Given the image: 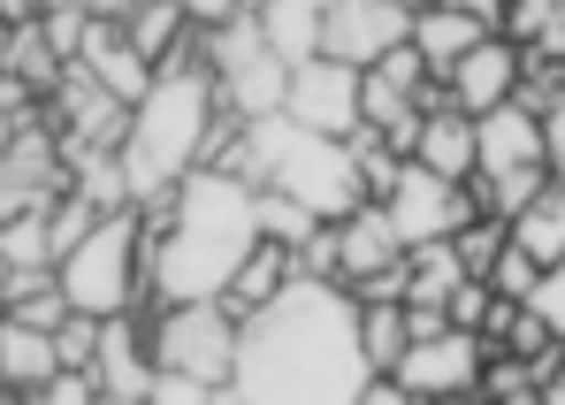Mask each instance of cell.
<instances>
[{
	"label": "cell",
	"instance_id": "4fadbf2b",
	"mask_svg": "<svg viewBox=\"0 0 565 405\" xmlns=\"http://www.w3.org/2000/svg\"><path fill=\"white\" fill-rule=\"evenodd\" d=\"M489 31H497V23H481V15L459 8V0H420V15H413V46L428 54V70H436V77H451V70L467 62Z\"/></svg>",
	"mask_w": 565,
	"mask_h": 405
},
{
	"label": "cell",
	"instance_id": "e575fe53",
	"mask_svg": "<svg viewBox=\"0 0 565 405\" xmlns=\"http://www.w3.org/2000/svg\"><path fill=\"white\" fill-rule=\"evenodd\" d=\"M459 8H473V15L497 23V31H504V15H512V0H459Z\"/></svg>",
	"mask_w": 565,
	"mask_h": 405
},
{
	"label": "cell",
	"instance_id": "d6a6232c",
	"mask_svg": "<svg viewBox=\"0 0 565 405\" xmlns=\"http://www.w3.org/2000/svg\"><path fill=\"white\" fill-rule=\"evenodd\" d=\"M184 15L199 23V31H222L230 15H245V0H184Z\"/></svg>",
	"mask_w": 565,
	"mask_h": 405
},
{
	"label": "cell",
	"instance_id": "f1b7e54d",
	"mask_svg": "<svg viewBox=\"0 0 565 405\" xmlns=\"http://www.w3.org/2000/svg\"><path fill=\"white\" fill-rule=\"evenodd\" d=\"M290 260H298V276H329V284H344V237H337V222H321L306 245H290Z\"/></svg>",
	"mask_w": 565,
	"mask_h": 405
},
{
	"label": "cell",
	"instance_id": "8992f818",
	"mask_svg": "<svg viewBox=\"0 0 565 405\" xmlns=\"http://www.w3.org/2000/svg\"><path fill=\"white\" fill-rule=\"evenodd\" d=\"M153 329V367H184L230 391V367H237V313L230 299H177L146 313Z\"/></svg>",
	"mask_w": 565,
	"mask_h": 405
},
{
	"label": "cell",
	"instance_id": "277c9868",
	"mask_svg": "<svg viewBox=\"0 0 565 405\" xmlns=\"http://www.w3.org/2000/svg\"><path fill=\"white\" fill-rule=\"evenodd\" d=\"M62 291L77 313H146V206H107L62 253Z\"/></svg>",
	"mask_w": 565,
	"mask_h": 405
},
{
	"label": "cell",
	"instance_id": "f546056e",
	"mask_svg": "<svg viewBox=\"0 0 565 405\" xmlns=\"http://www.w3.org/2000/svg\"><path fill=\"white\" fill-rule=\"evenodd\" d=\"M54 344H62V367H93L99 360V313H77L70 306V321L54 329Z\"/></svg>",
	"mask_w": 565,
	"mask_h": 405
},
{
	"label": "cell",
	"instance_id": "484cf974",
	"mask_svg": "<svg viewBox=\"0 0 565 405\" xmlns=\"http://www.w3.org/2000/svg\"><path fill=\"white\" fill-rule=\"evenodd\" d=\"M260 230H268L276 245H306V237L321 230V214H313V206H298L290 192H260Z\"/></svg>",
	"mask_w": 565,
	"mask_h": 405
},
{
	"label": "cell",
	"instance_id": "5bb4252c",
	"mask_svg": "<svg viewBox=\"0 0 565 405\" xmlns=\"http://www.w3.org/2000/svg\"><path fill=\"white\" fill-rule=\"evenodd\" d=\"M77 62L93 70L115 100H130V107L146 100V93H153V77H161V70L130 46V31H122V23H99V15H93V31H85V54H77Z\"/></svg>",
	"mask_w": 565,
	"mask_h": 405
},
{
	"label": "cell",
	"instance_id": "2e32d148",
	"mask_svg": "<svg viewBox=\"0 0 565 405\" xmlns=\"http://www.w3.org/2000/svg\"><path fill=\"white\" fill-rule=\"evenodd\" d=\"M413 161H428L436 177H459L467 184L473 169H481V122H473L459 100L428 107V122H420V146H413Z\"/></svg>",
	"mask_w": 565,
	"mask_h": 405
},
{
	"label": "cell",
	"instance_id": "83f0119b",
	"mask_svg": "<svg viewBox=\"0 0 565 405\" xmlns=\"http://www.w3.org/2000/svg\"><path fill=\"white\" fill-rule=\"evenodd\" d=\"M214 398H230V391L206 375H184V367H153V391H146V405H214Z\"/></svg>",
	"mask_w": 565,
	"mask_h": 405
},
{
	"label": "cell",
	"instance_id": "9a60e30c",
	"mask_svg": "<svg viewBox=\"0 0 565 405\" xmlns=\"http://www.w3.org/2000/svg\"><path fill=\"white\" fill-rule=\"evenodd\" d=\"M337 237H344V284H352V291H360L367 276H382V268L405 260V237H397V222H390V206H382V200L352 206V214L337 222Z\"/></svg>",
	"mask_w": 565,
	"mask_h": 405
},
{
	"label": "cell",
	"instance_id": "5b68a950",
	"mask_svg": "<svg viewBox=\"0 0 565 405\" xmlns=\"http://www.w3.org/2000/svg\"><path fill=\"white\" fill-rule=\"evenodd\" d=\"M206 70H214L222 100L253 122V115H276V107L290 100V70H298V62L282 54L276 39L260 31V15L245 8V15H230L222 31H206Z\"/></svg>",
	"mask_w": 565,
	"mask_h": 405
},
{
	"label": "cell",
	"instance_id": "44dd1931",
	"mask_svg": "<svg viewBox=\"0 0 565 405\" xmlns=\"http://www.w3.org/2000/svg\"><path fill=\"white\" fill-rule=\"evenodd\" d=\"M290 276H298L290 245H276V237H260V245H253V260L237 268V284H230L222 299H230V313H253V306H268V299H276V291L290 284Z\"/></svg>",
	"mask_w": 565,
	"mask_h": 405
},
{
	"label": "cell",
	"instance_id": "4316f807",
	"mask_svg": "<svg viewBox=\"0 0 565 405\" xmlns=\"http://www.w3.org/2000/svg\"><path fill=\"white\" fill-rule=\"evenodd\" d=\"M489 284H497V291H504V299H535V284H543V260H535V253H527V245H520V237H512V245H504V253H497V268H489Z\"/></svg>",
	"mask_w": 565,
	"mask_h": 405
},
{
	"label": "cell",
	"instance_id": "ac0fdd59",
	"mask_svg": "<svg viewBox=\"0 0 565 405\" xmlns=\"http://www.w3.org/2000/svg\"><path fill=\"white\" fill-rule=\"evenodd\" d=\"M54 367H62V344H54V329L0 313V375L15 383V398H31V391H39Z\"/></svg>",
	"mask_w": 565,
	"mask_h": 405
},
{
	"label": "cell",
	"instance_id": "74e56055",
	"mask_svg": "<svg viewBox=\"0 0 565 405\" xmlns=\"http://www.w3.org/2000/svg\"><path fill=\"white\" fill-rule=\"evenodd\" d=\"M0 313H8V306H0Z\"/></svg>",
	"mask_w": 565,
	"mask_h": 405
},
{
	"label": "cell",
	"instance_id": "6da1fadb",
	"mask_svg": "<svg viewBox=\"0 0 565 405\" xmlns=\"http://www.w3.org/2000/svg\"><path fill=\"white\" fill-rule=\"evenodd\" d=\"M375 360L360 344V291L290 276L268 306L237 313L230 405H360Z\"/></svg>",
	"mask_w": 565,
	"mask_h": 405
},
{
	"label": "cell",
	"instance_id": "e0dca14e",
	"mask_svg": "<svg viewBox=\"0 0 565 405\" xmlns=\"http://www.w3.org/2000/svg\"><path fill=\"white\" fill-rule=\"evenodd\" d=\"M481 122V169H527V161H551V146H543V115L527 100H504L489 107V115H473Z\"/></svg>",
	"mask_w": 565,
	"mask_h": 405
},
{
	"label": "cell",
	"instance_id": "1f68e13d",
	"mask_svg": "<svg viewBox=\"0 0 565 405\" xmlns=\"http://www.w3.org/2000/svg\"><path fill=\"white\" fill-rule=\"evenodd\" d=\"M535 313H543V321H551V329H558L565 337V260H551V268H543V284H535Z\"/></svg>",
	"mask_w": 565,
	"mask_h": 405
},
{
	"label": "cell",
	"instance_id": "603a6c76",
	"mask_svg": "<svg viewBox=\"0 0 565 405\" xmlns=\"http://www.w3.org/2000/svg\"><path fill=\"white\" fill-rule=\"evenodd\" d=\"M543 184H551V161H527V169H473V177H467L473 206H481V214H504V222L535 200Z\"/></svg>",
	"mask_w": 565,
	"mask_h": 405
},
{
	"label": "cell",
	"instance_id": "52a82bcc",
	"mask_svg": "<svg viewBox=\"0 0 565 405\" xmlns=\"http://www.w3.org/2000/svg\"><path fill=\"white\" fill-rule=\"evenodd\" d=\"M382 206H390V222H397L405 253H413V245H428V237H459L473 214H481L467 184H459V177H436L428 161H405V169H397V192H390Z\"/></svg>",
	"mask_w": 565,
	"mask_h": 405
},
{
	"label": "cell",
	"instance_id": "836d02e7",
	"mask_svg": "<svg viewBox=\"0 0 565 405\" xmlns=\"http://www.w3.org/2000/svg\"><path fill=\"white\" fill-rule=\"evenodd\" d=\"M543 146H551V177L565 184V100L551 107V115H543Z\"/></svg>",
	"mask_w": 565,
	"mask_h": 405
},
{
	"label": "cell",
	"instance_id": "d590c367",
	"mask_svg": "<svg viewBox=\"0 0 565 405\" xmlns=\"http://www.w3.org/2000/svg\"><path fill=\"white\" fill-rule=\"evenodd\" d=\"M8 31H15V23H0V70H8Z\"/></svg>",
	"mask_w": 565,
	"mask_h": 405
},
{
	"label": "cell",
	"instance_id": "7a4b0ae2",
	"mask_svg": "<svg viewBox=\"0 0 565 405\" xmlns=\"http://www.w3.org/2000/svg\"><path fill=\"white\" fill-rule=\"evenodd\" d=\"M260 237V192L199 161L161 206H146V313L177 299H222Z\"/></svg>",
	"mask_w": 565,
	"mask_h": 405
},
{
	"label": "cell",
	"instance_id": "cb8c5ba5",
	"mask_svg": "<svg viewBox=\"0 0 565 405\" xmlns=\"http://www.w3.org/2000/svg\"><path fill=\"white\" fill-rule=\"evenodd\" d=\"M191 31H199V23L184 15V0H138V15H130V46H138L153 70H161L169 54H184Z\"/></svg>",
	"mask_w": 565,
	"mask_h": 405
},
{
	"label": "cell",
	"instance_id": "3957f363",
	"mask_svg": "<svg viewBox=\"0 0 565 405\" xmlns=\"http://www.w3.org/2000/svg\"><path fill=\"white\" fill-rule=\"evenodd\" d=\"M214 122H222V85L206 70V31H191L184 54L161 62L153 93L130 107V130H122V177H130V200L161 206L191 169L206 161L214 146Z\"/></svg>",
	"mask_w": 565,
	"mask_h": 405
},
{
	"label": "cell",
	"instance_id": "d6986e66",
	"mask_svg": "<svg viewBox=\"0 0 565 405\" xmlns=\"http://www.w3.org/2000/svg\"><path fill=\"white\" fill-rule=\"evenodd\" d=\"M253 15H260V31L276 39L290 62H313L321 54V31H329V8L337 0H245Z\"/></svg>",
	"mask_w": 565,
	"mask_h": 405
},
{
	"label": "cell",
	"instance_id": "d4e9b609",
	"mask_svg": "<svg viewBox=\"0 0 565 405\" xmlns=\"http://www.w3.org/2000/svg\"><path fill=\"white\" fill-rule=\"evenodd\" d=\"M54 206V200H46ZM46 206H23V214H8L0 222V260L8 268H54L62 253H54V222H46Z\"/></svg>",
	"mask_w": 565,
	"mask_h": 405
},
{
	"label": "cell",
	"instance_id": "ba28073f",
	"mask_svg": "<svg viewBox=\"0 0 565 405\" xmlns=\"http://www.w3.org/2000/svg\"><path fill=\"white\" fill-rule=\"evenodd\" d=\"M481 367H489V337L481 329H436V337H413V352L397 360V383L413 391V405L473 398L481 391Z\"/></svg>",
	"mask_w": 565,
	"mask_h": 405
},
{
	"label": "cell",
	"instance_id": "7402d4cb",
	"mask_svg": "<svg viewBox=\"0 0 565 405\" xmlns=\"http://www.w3.org/2000/svg\"><path fill=\"white\" fill-rule=\"evenodd\" d=\"M512 237H520L543 268H551V260H565V184H558V177H551L535 200L512 214Z\"/></svg>",
	"mask_w": 565,
	"mask_h": 405
},
{
	"label": "cell",
	"instance_id": "9c48e42d",
	"mask_svg": "<svg viewBox=\"0 0 565 405\" xmlns=\"http://www.w3.org/2000/svg\"><path fill=\"white\" fill-rule=\"evenodd\" d=\"M360 85H367V70H360V62L313 54V62H298V70H290V100H282V115H298L306 130L352 138V130L367 122V107H360Z\"/></svg>",
	"mask_w": 565,
	"mask_h": 405
},
{
	"label": "cell",
	"instance_id": "8d00e7d4",
	"mask_svg": "<svg viewBox=\"0 0 565 405\" xmlns=\"http://www.w3.org/2000/svg\"><path fill=\"white\" fill-rule=\"evenodd\" d=\"M0 398H15V383H8V375H0Z\"/></svg>",
	"mask_w": 565,
	"mask_h": 405
},
{
	"label": "cell",
	"instance_id": "30bf717a",
	"mask_svg": "<svg viewBox=\"0 0 565 405\" xmlns=\"http://www.w3.org/2000/svg\"><path fill=\"white\" fill-rule=\"evenodd\" d=\"M413 15H420V0H337L329 8V31H321V54L375 70L390 46L413 39Z\"/></svg>",
	"mask_w": 565,
	"mask_h": 405
},
{
	"label": "cell",
	"instance_id": "4dcf8cb0",
	"mask_svg": "<svg viewBox=\"0 0 565 405\" xmlns=\"http://www.w3.org/2000/svg\"><path fill=\"white\" fill-rule=\"evenodd\" d=\"M489 306H497V284H489V276H467V284L444 299V313H451V329H481Z\"/></svg>",
	"mask_w": 565,
	"mask_h": 405
},
{
	"label": "cell",
	"instance_id": "8fae6325",
	"mask_svg": "<svg viewBox=\"0 0 565 405\" xmlns=\"http://www.w3.org/2000/svg\"><path fill=\"white\" fill-rule=\"evenodd\" d=\"M93 375L107 405H146V391H153V329H146V313H107L99 321Z\"/></svg>",
	"mask_w": 565,
	"mask_h": 405
},
{
	"label": "cell",
	"instance_id": "ffe728a7",
	"mask_svg": "<svg viewBox=\"0 0 565 405\" xmlns=\"http://www.w3.org/2000/svg\"><path fill=\"white\" fill-rule=\"evenodd\" d=\"M360 344H367L375 375H397V360L413 352V313H405V299H360Z\"/></svg>",
	"mask_w": 565,
	"mask_h": 405
},
{
	"label": "cell",
	"instance_id": "7c38bea8",
	"mask_svg": "<svg viewBox=\"0 0 565 405\" xmlns=\"http://www.w3.org/2000/svg\"><path fill=\"white\" fill-rule=\"evenodd\" d=\"M520 77H527V46L512 31H489L467 62L451 70V100L467 107V115H489V107L520 100Z\"/></svg>",
	"mask_w": 565,
	"mask_h": 405
}]
</instances>
